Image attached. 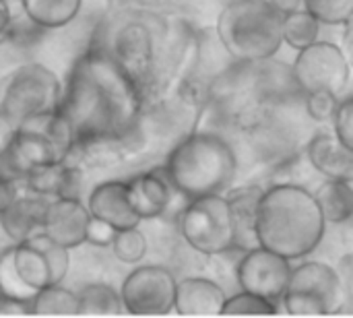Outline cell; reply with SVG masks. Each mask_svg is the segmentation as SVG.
I'll list each match as a JSON object with an SVG mask.
<instances>
[{
    "label": "cell",
    "mask_w": 353,
    "mask_h": 318,
    "mask_svg": "<svg viewBox=\"0 0 353 318\" xmlns=\"http://www.w3.org/2000/svg\"><path fill=\"white\" fill-rule=\"evenodd\" d=\"M58 112L68 122L74 143L95 135L126 137L141 122L143 95L120 64L91 43L72 64Z\"/></svg>",
    "instance_id": "obj_1"
},
{
    "label": "cell",
    "mask_w": 353,
    "mask_h": 318,
    "mask_svg": "<svg viewBox=\"0 0 353 318\" xmlns=\"http://www.w3.org/2000/svg\"><path fill=\"white\" fill-rule=\"evenodd\" d=\"M325 230L319 201L306 186L283 180L263 190L256 213L259 246L294 263L321 246Z\"/></svg>",
    "instance_id": "obj_2"
},
{
    "label": "cell",
    "mask_w": 353,
    "mask_h": 318,
    "mask_svg": "<svg viewBox=\"0 0 353 318\" xmlns=\"http://www.w3.org/2000/svg\"><path fill=\"white\" fill-rule=\"evenodd\" d=\"M163 172L174 190L188 201L223 195L238 176V155L223 135L194 128L170 149Z\"/></svg>",
    "instance_id": "obj_3"
},
{
    "label": "cell",
    "mask_w": 353,
    "mask_h": 318,
    "mask_svg": "<svg viewBox=\"0 0 353 318\" xmlns=\"http://www.w3.org/2000/svg\"><path fill=\"white\" fill-rule=\"evenodd\" d=\"M165 21L151 10H122L101 23L91 41L105 50L134 81L143 95V106L163 93L157 85L155 64Z\"/></svg>",
    "instance_id": "obj_4"
},
{
    "label": "cell",
    "mask_w": 353,
    "mask_h": 318,
    "mask_svg": "<svg viewBox=\"0 0 353 318\" xmlns=\"http://www.w3.org/2000/svg\"><path fill=\"white\" fill-rule=\"evenodd\" d=\"M215 33L234 62L273 58L283 46L281 14L269 0H234L217 17Z\"/></svg>",
    "instance_id": "obj_5"
},
{
    "label": "cell",
    "mask_w": 353,
    "mask_h": 318,
    "mask_svg": "<svg viewBox=\"0 0 353 318\" xmlns=\"http://www.w3.org/2000/svg\"><path fill=\"white\" fill-rule=\"evenodd\" d=\"M281 302L285 312L294 317L337 315L347 304L337 269L321 261H304L292 267Z\"/></svg>",
    "instance_id": "obj_6"
},
{
    "label": "cell",
    "mask_w": 353,
    "mask_h": 318,
    "mask_svg": "<svg viewBox=\"0 0 353 318\" xmlns=\"http://www.w3.org/2000/svg\"><path fill=\"white\" fill-rule=\"evenodd\" d=\"M60 95L62 85L56 72L39 62H27L6 81L0 97V114L17 128L33 116L54 112Z\"/></svg>",
    "instance_id": "obj_7"
},
{
    "label": "cell",
    "mask_w": 353,
    "mask_h": 318,
    "mask_svg": "<svg viewBox=\"0 0 353 318\" xmlns=\"http://www.w3.org/2000/svg\"><path fill=\"white\" fill-rule=\"evenodd\" d=\"M180 236L203 257L234 252V232L225 195H205L190 199L178 217Z\"/></svg>",
    "instance_id": "obj_8"
},
{
    "label": "cell",
    "mask_w": 353,
    "mask_h": 318,
    "mask_svg": "<svg viewBox=\"0 0 353 318\" xmlns=\"http://www.w3.org/2000/svg\"><path fill=\"white\" fill-rule=\"evenodd\" d=\"M292 74L302 95L312 91H329L341 97V93L350 87L352 66L341 46L316 39L314 43L298 50Z\"/></svg>",
    "instance_id": "obj_9"
},
{
    "label": "cell",
    "mask_w": 353,
    "mask_h": 318,
    "mask_svg": "<svg viewBox=\"0 0 353 318\" xmlns=\"http://www.w3.org/2000/svg\"><path fill=\"white\" fill-rule=\"evenodd\" d=\"M176 275L161 265H141L126 275L120 290L122 308L137 317H163L174 310Z\"/></svg>",
    "instance_id": "obj_10"
},
{
    "label": "cell",
    "mask_w": 353,
    "mask_h": 318,
    "mask_svg": "<svg viewBox=\"0 0 353 318\" xmlns=\"http://www.w3.org/2000/svg\"><path fill=\"white\" fill-rule=\"evenodd\" d=\"M12 263L19 277L37 292L64 281L70 269V255L68 248L60 246L43 232H37L12 246Z\"/></svg>",
    "instance_id": "obj_11"
},
{
    "label": "cell",
    "mask_w": 353,
    "mask_h": 318,
    "mask_svg": "<svg viewBox=\"0 0 353 318\" xmlns=\"http://www.w3.org/2000/svg\"><path fill=\"white\" fill-rule=\"evenodd\" d=\"M292 273V261L263 246H254L244 252L236 265V279L240 290L256 294L269 302H279Z\"/></svg>",
    "instance_id": "obj_12"
},
{
    "label": "cell",
    "mask_w": 353,
    "mask_h": 318,
    "mask_svg": "<svg viewBox=\"0 0 353 318\" xmlns=\"http://www.w3.org/2000/svg\"><path fill=\"white\" fill-rule=\"evenodd\" d=\"M89 217V209L81 199H50L41 232L60 246L72 250L85 244Z\"/></svg>",
    "instance_id": "obj_13"
},
{
    "label": "cell",
    "mask_w": 353,
    "mask_h": 318,
    "mask_svg": "<svg viewBox=\"0 0 353 318\" xmlns=\"http://www.w3.org/2000/svg\"><path fill=\"white\" fill-rule=\"evenodd\" d=\"M126 184V199L130 209L137 213L141 221L145 219H157L161 217L174 195V186L170 184L165 172H143L132 176Z\"/></svg>",
    "instance_id": "obj_14"
},
{
    "label": "cell",
    "mask_w": 353,
    "mask_h": 318,
    "mask_svg": "<svg viewBox=\"0 0 353 318\" xmlns=\"http://www.w3.org/2000/svg\"><path fill=\"white\" fill-rule=\"evenodd\" d=\"M23 182L29 192L43 199H81L83 168L70 161H56L31 170Z\"/></svg>",
    "instance_id": "obj_15"
},
{
    "label": "cell",
    "mask_w": 353,
    "mask_h": 318,
    "mask_svg": "<svg viewBox=\"0 0 353 318\" xmlns=\"http://www.w3.org/2000/svg\"><path fill=\"white\" fill-rule=\"evenodd\" d=\"M263 190L259 184H248V186H238V188H228L225 201L230 209V219H232V232H234V248L238 252H246L254 246L256 242V213H259V203L263 197Z\"/></svg>",
    "instance_id": "obj_16"
},
{
    "label": "cell",
    "mask_w": 353,
    "mask_h": 318,
    "mask_svg": "<svg viewBox=\"0 0 353 318\" xmlns=\"http://www.w3.org/2000/svg\"><path fill=\"white\" fill-rule=\"evenodd\" d=\"M306 159L325 180H353V147L335 132H316L306 145Z\"/></svg>",
    "instance_id": "obj_17"
},
{
    "label": "cell",
    "mask_w": 353,
    "mask_h": 318,
    "mask_svg": "<svg viewBox=\"0 0 353 318\" xmlns=\"http://www.w3.org/2000/svg\"><path fill=\"white\" fill-rule=\"evenodd\" d=\"M89 215L110 223L114 230H126L141 226V219L130 209L126 199V184L122 180H105L93 186L87 199Z\"/></svg>",
    "instance_id": "obj_18"
},
{
    "label": "cell",
    "mask_w": 353,
    "mask_h": 318,
    "mask_svg": "<svg viewBox=\"0 0 353 318\" xmlns=\"http://www.w3.org/2000/svg\"><path fill=\"white\" fill-rule=\"evenodd\" d=\"M223 288L207 277H184L176 284L174 310L182 317H221Z\"/></svg>",
    "instance_id": "obj_19"
},
{
    "label": "cell",
    "mask_w": 353,
    "mask_h": 318,
    "mask_svg": "<svg viewBox=\"0 0 353 318\" xmlns=\"http://www.w3.org/2000/svg\"><path fill=\"white\" fill-rule=\"evenodd\" d=\"M48 201L39 195H17L2 211H0V226L4 234L17 244L27 240L29 236L41 232Z\"/></svg>",
    "instance_id": "obj_20"
},
{
    "label": "cell",
    "mask_w": 353,
    "mask_h": 318,
    "mask_svg": "<svg viewBox=\"0 0 353 318\" xmlns=\"http://www.w3.org/2000/svg\"><path fill=\"white\" fill-rule=\"evenodd\" d=\"M128 155V149L122 141V137L116 135H95L77 141L70 151L66 161L77 163L81 168L89 170H108L118 163H122Z\"/></svg>",
    "instance_id": "obj_21"
},
{
    "label": "cell",
    "mask_w": 353,
    "mask_h": 318,
    "mask_svg": "<svg viewBox=\"0 0 353 318\" xmlns=\"http://www.w3.org/2000/svg\"><path fill=\"white\" fill-rule=\"evenodd\" d=\"M327 223H347L353 217V180H325L314 192Z\"/></svg>",
    "instance_id": "obj_22"
},
{
    "label": "cell",
    "mask_w": 353,
    "mask_h": 318,
    "mask_svg": "<svg viewBox=\"0 0 353 318\" xmlns=\"http://www.w3.org/2000/svg\"><path fill=\"white\" fill-rule=\"evenodd\" d=\"M83 0H21L29 23L39 29H58L74 21Z\"/></svg>",
    "instance_id": "obj_23"
},
{
    "label": "cell",
    "mask_w": 353,
    "mask_h": 318,
    "mask_svg": "<svg viewBox=\"0 0 353 318\" xmlns=\"http://www.w3.org/2000/svg\"><path fill=\"white\" fill-rule=\"evenodd\" d=\"M79 315L83 317H118L122 315L120 292L108 284H89L79 294Z\"/></svg>",
    "instance_id": "obj_24"
},
{
    "label": "cell",
    "mask_w": 353,
    "mask_h": 318,
    "mask_svg": "<svg viewBox=\"0 0 353 318\" xmlns=\"http://www.w3.org/2000/svg\"><path fill=\"white\" fill-rule=\"evenodd\" d=\"M29 308H31V315L72 317V315H79V300L74 292L62 288V284H56V286L37 290L35 296L29 300Z\"/></svg>",
    "instance_id": "obj_25"
},
{
    "label": "cell",
    "mask_w": 353,
    "mask_h": 318,
    "mask_svg": "<svg viewBox=\"0 0 353 318\" xmlns=\"http://www.w3.org/2000/svg\"><path fill=\"white\" fill-rule=\"evenodd\" d=\"M319 33H321V23L306 8L281 17V39L294 50H302L314 43L319 39Z\"/></svg>",
    "instance_id": "obj_26"
},
{
    "label": "cell",
    "mask_w": 353,
    "mask_h": 318,
    "mask_svg": "<svg viewBox=\"0 0 353 318\" xmlns=\"http://www.w3.org/2000/svg\"><path fill=\"white\" fill-rule=\"evenodd\" d=\"M110 246L114 257L124 265H139L149 250L147 236L139 230V226L118 230Z\"/></svg>",
    "instance_id": "obj_27"
},
{
    "label": "cell",
    "mask_w": 353,
    "mask_h": 318,
    "mask_svg": "<svg viewBox=\"0 0 353 318\" xmlns=\"http://www.w3.org/2000/svg\"><path fill=\"white\" fill-rule=\"evenodd\" d=\"M304 8L321 25H347L353 17V0H304Z\"/></svg>",
    "instance_id": "obj_28"
},
{
    "label": "cell",
    "mask_w": 353,
    "mask_h": 318,
    "mask_svg": "<svg viewBox=\"0 0 353 318\" xmlns=\"http://www.w3.org/2000/svg\"><path fill=\"white\" fill-rule=\"evenodd\" d=\"M0 294L2 298L23 300L29 302L35 292L19 277L14 263H12V248H6L0 252Z\"/></svg>",
    "instance_id": "obj_29"
},
{
    "label": "cell",
    "mask_w": 353,
    "mask_h": 318,
    "mask_svg": "<svg viewBox=\"0 0 353 318\" xmlns=\"http://www.w3.org/2000/svg\"><path fill=\"white\" fill-rule=\"evenodd\" d=\"M277 304L275 302H269L256 294H250V292H244L240 290L238 294L225 298V304L221 308V315H230V317H236V315H277Z\"/></svg>",
    "instance_id": "obj_30"
},
{
    "label": "cell",
    "mask_w": 353,
    "mask_h": 318,
    "mask_svg": "<svg viewBox=\"0 0 353 318\" xmlns=\"http://www.w3.org/2000/svg\"><path fill=\"white\" fill-rule=\"evenodd\" d=\"M339 95L329 93V91H312V93H304V108L306 114L314 120V122H331L335 108L339 103Z\"/></svg>",
    "instance_id": "obj_31"
},
{
    "label": "cell",
    "mask_w": 353,
    "mask_h": 318,
    "mask_svg": "<svg viewBox=\"0 0 353 318\" xmlns=\"http://www.w3.org/2000/svg\"><path fill=\"white\" fill-rule=\"evenodd\" d=\"M333 122V130H335V137L339 141H343L347 147H353V97L347 95L343 99H339L337 108H335V114L331 118Z\"/></svg>",
    "instance_id": "obj_32"
},
{
    "label": "cell",
    "mask_w": 353,
    "mask_h": 318,
    "mask_svg": "<svg viewBox=\"0 0 353 318\" xmlns=\"http://www.w3.org/2000/svg\"><path fill=\"white\" fill-rule=\"evenodd\" d=\"M116 232L118 230H114L110 223H105L101 219H95V217H89V223H87V230H85V242L105 248V246L112 244Z\"/></svg>",
    "instance_id": "obj_33"
},
{
    "label": "cell",
    "mask_w": 353,
    "mask_h": 318,
    "mask_svg": "<svg viewBox=\"0 0 353 318\" xmlns=\"http://www.w3.org/2000/svg\"><path fill=\"white\" fill-rule=\"evenodd\" d=\"M0 315L4 317H23V315H31L29 302L23 300H12V298H0Z\"/></svg>",
    "instance_id": "obj_34"
},
{
    "label": "cell",
    "mask_w": 353,
    "mask_h": 318,
    "mask_svg": "<svg viewBox=\"0 0 353 318\" xmlns=\"http://www.w3.org/2000/svg\"><path fill=\"white\" fill-rule=\"evenodd\" d=\"M12 31V12L6 0H0V43L10 39Z\"/></svg>",
    "instance_id": "obj_35"
},
{
    "label": "cell",
    "mask_w": 353,
    "mask_h": 318,
    "mask_svg": "<svg viewBox=\"0 0 353 318\" xmlns=\"http://www.w3.org/2000/svg\"><path fill=\"white\" fill-rule=\"evenodd\" d=\"M19 195V190H17V182H12V180H8V178H4L2 174H0V211L14 199Z\"/></svg>",
    "instance_id": "obj_36"
},
{
    "label": "cell",
    "mask_w": 353,
    "mask_h": 318,
    "mask_svg": "<svg viewBox=\"0 0 353 318\" xmlns=\"http://www.w3.org/2000/svg\"><path fill=\"white\" fill-rule=\"evenodd\" d=\"M269 4L283 17L290 12H296L300 8H304V0H269Z\"/></svg>",
    "instance_id": "obj_37"
},
{
    "label": "cell",
    "mask_w": 353,
    "mask_h": 318,
    "mask_svg": "<svg viewBox=\"0 0 353 318\" xmlns=\"http://www.w3.org/2000/svg\"><path fill=\"white\" fill-rule=\"evenodd\" d=\"M12 137H14V126L0 114V155L6 151V147L10 145Z\"/></svg>",
    "instance_id": "obj_38"
},
{
    "label": "cell",
    "mask_w": 353,
    "mask_h": 318,
    "mask_svg": "<svg viewBox=\"0 0 353 318\" xmlns=\"http://www.w3.org/2000/svg\"><path fill=\"white\" fill-rule=\"evenodd\" d=\"M0 298H2V294H0Z\"/></svg>",
    "instance_id": "obj_39"
}]
</instances>
